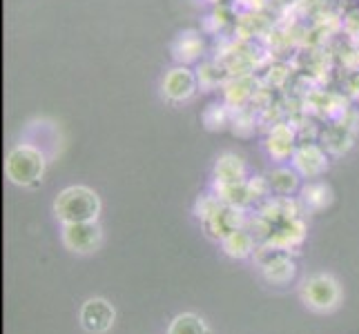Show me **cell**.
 I'll list each match as a JSON object with an SVG mask.
<instances>
[{
    "mask_svg": "<svg viewBox=\"0 0 359 334\" xmlns=\"http://www.w3.org/2000/svg\"><path fill=\"white\" fill-rule=\"evenodd\" d=\"M201 54V39L194 32H185L181 34L177 43H175V58L181 63H192L196 56Z\"/></svg>",
    "mask_w": 359,
    "mask_h": 334,
    "instance_id": "obj_17",
    "label": "cell"
},
{
    "mask_svg": "<svg viewBox=\"0 0 359 334\" xmlns=\"http://www.w3.org/2000/svg\"><path fill=\"white\" fill-rule=\"evenodd\" d=\"M292 167L299 172L306 179H315L321 172H326L328 167V158L321 152V147L317 145H304L292 154Z\"/></svg>",
    "mask_w": 359,
    "mask_h": 334,
    "instance_id": "obj_9",
    "label": "cell"
},
{
    "mask_svg": "<svg viewBox=\"0 0 359 334\" xmlns=\"http://www.w3.org/2000/svg\"><path fill=\"white\" fill-rule=\"evenodd\" d=\"M306 239V228L299 218H290V221H283L279 225L272 228L270 237L264 241L272 247H277V250H283V252H290L294 250L297 245H302Z\"/></svg>",
    "mask_w": 359,
    "mask_h": 334,
    "instance_id": "obj_7",
    "label": "cell"
},
{
    "mask_svg": "<svg viewBox=\"0 0 359 334\" xmlns=\"http://www.w3.org/2000/svg\"><path fill=\"white\" fill-rule=\"evenodd\" d=\"M196 90V78L188 67H175L163 78V94L170 101H188Z\"/></svg>",
    "mask_w": 359,
    "mask_h": 334,
    "instance_id": "obj_8",
    "label": "cell"
},
{
    "mask_svg": "<svg viewBox=\"0 0 359 334\" xmlns=\"http://www.w3.org/2000/svg\"><path fill=\"white\" fill-rule=\"evenodd\" d=\"M168 334H210V328L201 316L185 312L172 321L168 328Z\"/></svg>",
    "mask_w": 359,
    "mask_h": 334,
    "instance_id": "obj_16",
    "label": "cell"
},
{
    "mask_svg": "<svg viewBox=\"0 0 359 334\" xmlns=\"http://www.w3.org/2000/svg\"><path fill=\"white\" fill-rule=\"evenodd\" d=\"M302 199H304L308 209L319 212V209H324V207L330 205L332 192H330L328 185H324V183H308L306 188L302 190Z\"/></svg>",
    "mask_w": 359,
    "mask_h": 334,
    "instance_id": "obj_15",
    "label": "cell"
},
{
    "mask_svg": "<svg viewBox=\"0 0 359 334\" xmlns=\"http://www.w3.org/2000/svg\"><path fill=\"white\" fill-rule=\"evenodd\" d=\"M299 172L294 167H277L275 172H270L268 183H270V190L279 194V196H290L297 188H299Z\"/></svg>",
    "mask_w": 359,
    "mask_h": 334,
    "instance_id": "obj_14",
    "label": "cell"
},
{
    "mask_svg": "<svg viewBox=\"0 0 359 334\" xmlns=\"http://www.w3.org/2000/svg\"><path fill=\"white\" fill-rule=\"evenodd\" d=\"M54 214L63 223H88L96 221L101 214V199L98 194L85 185H72L65 188L54 201Z\"/></svg>",
    "mask_w": 359,
    "mask_h": 334,
    "instance_id": "obj_1",
    "label": "cell"
},
{
    "mask_svg": "<svg viewBox=\"0 0 359 334\" xmlns=\"http://www.w3.org/2000/svg\"><path fill=\"white\" fill-rule=\"evenodd\" d=\"M243 223H245V216H243V209L241 207L224 205L212 218H208L203 223V228L208 232V237H212L217 241H224V239L230 237L232 232L241 230Z\"/></svg>",
    "mask_w": 359,
    "mask_h": 334,
    "instance_id": "obj_6",
    "label": "cell"
},
{
    "mask_svg": "<svg viewBox=\"0 0 359 334\" xmlns=\"http://www.w3.org/2000/svg\"><path fill=\"white\" fill-rule=\"evenodd\" d=\"M101 241H103V232L96 221L65 223L63 225V243L74 254H92L98 250Z\"/></svg>",
    "mask_w": 359,
    "mask_h": 334,
    "instance_id": "obj_4",
    "label": "cell"
},
{
    "mask_svg": "<svg viewBox=\"0 0 359 334\" xmlns=\"http://www.w3.org/2000/svg\"><path fill=\"white\" fill-rule=\"evenodd\" d=\"M221 247H224V254L226 256L241 261V258H248L250 254H255V250H257V239L245 228H241L237 232H232L228 239L221 241Z\"/></svg>",
    "mask_w": 359,
    "mask_h": 334,
    "instance_id": "obj_10",
    "label": "cell"
},
{
    "mask_svg": "<svg viewBox=\"0 0 359 334\" xmlns=\"http://www.w3.org/2000/svg\"><path fill=\"white\" fill-rule=\"evenodd\" d=\"M268 152H270L272 158H277L279 163H281V160H286L288 156H292L294 154V136H292V130L283 127V125L272 130L270 136H268Z\"/></svg>",
    "mask_w": 359,
    "mask_h": 334,
    "instance_id": "obj_12",
    "label": "cell"
},
{
    "mask_svg": "<svg viewBox=\"0 0 359 334\" xmlns=\"http://www.w3.org/2000/svg\"><path fill=\"white\" fill-rule=\"evenodd\" d=\"M324 145L328 147V150L332 154H344L346 150H351V145H353V136L348 132V127L346 125H335V127H330L326 134H324Z\"/></svg>",
    "mask_w": 359,
    "mask_h": 334,
    "instance_id": "obj_18",
    "label": "cell"
},
{
    "mask_svg": "<svg viewBox=\"0 0 359 334\" xmlns=\"http://www.w3.org/2000/svg\"><path fill=\"white\" fill-rule=\"evenodd\" d=\"M5 174L14 185H22V188L36 185L45 174V152L41 147H34L27 143L16 145L7 154Z\"/></svg>",
    "mask_w": 359,
    "mask_h": 334,
    "instance_id": "obj_2",
    "label": "cell"
},
{
    "mask_svg": "<svg viewBox=\"0 0 359 334\" xmlns=\"http://www.w3.org/2000/svg\"><path fill=\"white\" fill-rule=\"evenodd\" d=\"M114 305L101 299V296H94V299L85 301L81 307V326L88 330L90 334H103L114 326Z\"/></svg>",
    "mask_w": 359,
    "mask_h": 334,
    "instance_id": "obj_5",
    "label": "cell"
},
{
    "mask_svg": "<svg viewBox=\"0 0 359 334\" xmlns=\"http://www.w3.org/2000/svg\"><path fill=\"white\" fill-rule=\"evenodd\" d=\"M215 194L221 199L224 205L230 207H245L252 203L250 190H248V181H239V183H217Z\"/></svg>",
    "mask_w": 359,
    "mask_h": 334,
    "instance_id": "obj_11",
    "label": "cell"
},
{
    "mask_svg": "<svg viewBox=\"0 0 359 334\" xmlns=\"http://www.w3.org/2000/svg\"><path fill=\"white\" fill-rule=\"evenodd\" d=\"M341 299V290L330 274H315L304 281L302 301L315 312H330Z\"/></svg>",
    "mask_w": 359,
    "mask_h": 334,
    "instance_id": "obj_3",
    "label": "cell"
},
{
    "mask_svg": "<svg viewBox=\"0 0 359 334\" xmlns=\"http://www.w3.org/2000/svg\"><path fill=\"white\" fill-rule=\"evenodd\" d=\"M221 207H224V203H221L217 194H203L194 203V214H196V218H201L205 223L208 218H212Z\"/></svg>",
    "mask_w": 359,
    "mask_h": 334,
    "instance_id": "obj_19",
    "label": "cell"
},
{
    "mask_svg": "<svg viewBox=\"0 0 359 334\" xmlns=\"http://www.w3.org/2000/svg\"><path fill=\"white\" fill-rule=\"evenodd\" d=\"M215 176L217 183H239L245 179V165L239 156L224 154L215 165Z\"/></svg>",
    "mask_w": 359,
    "mask_h": 334,
    "instance_id": "obj_13",
    "label": "cell"
}]
</instances>
